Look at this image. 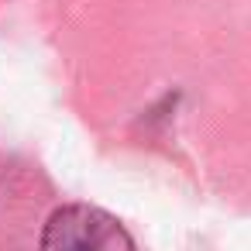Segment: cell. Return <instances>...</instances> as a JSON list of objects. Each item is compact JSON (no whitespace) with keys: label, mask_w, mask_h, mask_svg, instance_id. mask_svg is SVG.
<instances>
[{"label":"cell","mask_w":251,"mask_h":251,"mask_svg":"<svg viewBox=\"0 0 251 251\" xmlns=\"http://www.w3.org/2000/svg\"><path fill=\"white\" fill-rule=\"evenodd\" d=\"M42 248H79V251H131L134 237L100 206L73 203L49 217L42 230Z\"/></svg>","instance_id":"obj_1"}]
</instances>
